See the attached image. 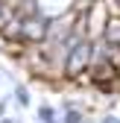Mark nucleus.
Returning a JSON list of instances; mask_svg holds the SVG:
<instances>
[{
    "label": "nucleus",
    "instance_id": "obj_1",
    "mask_svg": "<svg viewBox=\"0 0 120 123\" xmlns=\"http://www.w3.org/2000/svg\"><path fill=\"white\" fill-rule=\"evenodd\" d=\"M88 68H91V38H82L65 59V79H73V76L85 73Z\"/></svg>",
    "mask_w": 120,
    "mask_h": 123
},
{
    "label": "nucleus",
    "instance_id": "obj_2",
    "mask_svg": "<svg viewBox=\"0 0 120 123\" xmlns=\"http://www.w3.org/2000/svg\"><path fill=\"white\" fill-rule=\"evenodd\" d=\"M47 21H50V15L47 12H35V15H29V18H24V44H29V47H38V44L44 41V35H47Z\"/></svg>",
    "mask_w": 120,
    "mask_h": 123
},
{
    "label": "nucleus",
    "instance_id": "obj_3",
    "mask_svg": "<svg viewBox=\"0 0 120 123\" xmlns=\"http://www.w3.org/2000/svg\"><path fill=\"white\" fill-rule=\"evenodd\" d=\"M12 103L18 105V109H29L32 105V97H29V88L24 82H15L12 85Z\"/></svg>",
    "mask_w": 120,
    "mask_h": 123
},
{
    "label": "nucleus",
    "instance_id": "obj_4",
    "mask_svg": "<svg viewBox=\"0 0 120 123\" xmlns=\"http://www.w3.org/2000/svg\"><path fill=\"white\" fill-rule=\"evenodd\" d=\"M102 38L120 47V15H111V18H108V24H106V32H102Z\"/></svg>",
    "mask_w": 120,
    "mask_h": 123
},
{
    "label": "nucleus",
    "instance_id": "obj_5",
    "mask_svg": "<svg viewBox=\"0 0 120 123\" xmlns=\"http://www.w3.org/2000/svg\"><path fill=\"white\" fill-rule=\"evenodd\" d=\"M35 117H38V123H59V109H53L50 103H41L35 109Z\"/></svg>",
    "mask_w": 120,
    "mask_h": 123
},
{
    "label": "nucleus",
    "instance_id": "obj_6",
    "mask_svg": "<svg viewBox=\"0 0 120 123\" xmlns=\"http://www.w3.org/2000/svg\"><path fill=\"white\" fill-rule=\"evenodd\" d=\"M85 120H88V111H85V109H79V105L59 114V123H85Z\"/></svg>",
    "mask_w": 120,
    "mask_h": 123
},
{
    "label": "nucleus",
    "instance_id": "obj_7",
    "mask_svg": "<svg viewBox=\"0 0 120 123\" xmlns=\"http://www.w3.org/2000/svg\"><path fill=\"white\" fill-rule=\"evenodd\" d=\"M9 18H12V9L6 6V0H0V26H3Z\"/></svg>",
    "mask_w": 120,
    "mask_h": 123
},
{
    "label": "nucleus",
    "instance_id": "obj_8",
    "mask_svg": "<svg viewBox=\"0 0 120 123\" xmlns=\"http://www.w3.org/2000/svg\"><path fill=\"white\" fill-rule=\"evenodd\" d=\"M9 105H12V97H0V120L6 117V111H9Z\"/></svg>",
    "mask_w": 120,
    "mask_h": 123
},
{
    "label": "nucleus",
    "instance_id": "obj_9",
    "mask_svg": "<svg viewBox=\"0 0 120 123\" xmlns=\"http://www.w3.org/2000/svg\"><path fill=\"white\" fill-rule=\"evenodd\" d=\"M97 123H120V117H117L114 111H106V114H102V117H100Z\"/></svg>",
    "mask_w": 120,
    "mask_h": 123
},
{
    "label": "nucleus",
    "instance_id": "obj_10",
    "mask_svg": "<svg viewBox=\"0 0 120 123\" xmlns=\"http://www.w3.org/2000/svg\"><path fill=\"white\" fill-rule=\"evenodd\" d=\"M0 123H24V117H9V114H6V117L0 120Z\"/></svg>",
    "mask_w": 120,
    "mask_h": 123
}]
</instances>
